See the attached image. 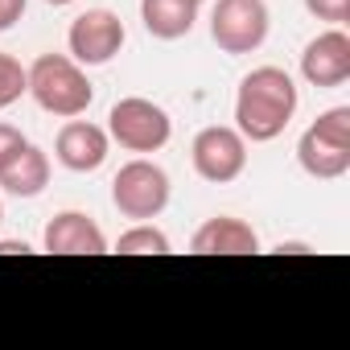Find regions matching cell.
Here are the masks:
<instances>
[{"mask_svg": "<svg viewBox=\"0 0 350 350\" xmlns=\"http://www.w3.org/2000/svg\"><path fill=\"white\" fill-rule=\"evenodd\" d=\"M297 103H301V91L288 70L256 66L252 75H243V83L235 91V128L243 140L268 144L293 124Z\"/></svg>", "mask_w": 350, "mask_h": 350, "instance_id": "obj_1", "label": "cell"}, {"mask_svg": "<svg viewBox=\"0 0 350 350\" xmlns=\"http://www.w3.org/2000/svg\"><path fill=\"white\" fill-rule=\"evenodd\" d=\"M29 75V95L42 111L58 116V120H75L91 107L95 87L83 75V66L70 54H42L33 58V66H25Z\"/></svg>", "mask_w": 350, "mask_h": 350, "instance_id": "obj_2", "label": "cell"}, {"mask_svg": "<svg viewBox=\"0 0 350 350\" xmlns=\"http://www.w3.org/2000/svg\"><path fill=\"white\" fill-rule=\"evenodd\" d=\"M107 136L128 148V152H157L169 144L173 136V120L161 103L144 99V95H128V99H116L111 111H107Z\"/></svg>", "mask_w": 350, "mask_h": 350, "instance_id": "obj_3", "label": "cell"}, {"mask_svg": "<svg viewBox=\"0 0 350 350\" xmlns=\"http://www.w3.org/2000/svg\"><path fill=\"white\" fill-rule=\"evenodd\" d=\"M169 190H173L169 186V173L157 161H144V157L120 165V173L111 178V202H116V211L124 219H136V223L157 219L169 206Z\"/></svg>", "mask_w": 350, "mask_h": 350, "instance_id": "obj_4", "label": "cell"}, {"mask_svg": "<svg viewBox=\"0 0 350 350\" xmlns=\"http://www.w3.org/2000/svg\"><path fill=\"white\" fill-rule=\"evenodd\" d=\"M268 5L264 0H215L211 9V38L223 54H256L268 42Z\"/></svg>", "mask_w": 350, "mask_h": 350, "instance_id": "obj_5", "label": "cell"}, {"mask_svg": "<svg viewBox=\"0 0 350 350\" xmlns=\"http://www.w3.org/2000/svg\"><path fill=\"white\" fill-rule=\"evenodd\" d=\"M190 161H194V173L211 186H227L235 182L239 173L247 169V140L239 136V128H227V124H211L194 136L190 144Z\"/></svg>", "mask_w": 350, "mask_h": 350, "instance_id": "obj_6", "label": "cell"}, {"mask_svg": "<svg viewBox=\"0 0 350 350\" xmlns=\"http://www.w3.org/2000/svg\"><path fill=\"white\" fill-rule=\"evenodd\" d=\"M124 42H128L124 21L111 9H87L83 17L70 21V33H66L70 58L79 66H107L124 50Z\"/></svg>", "mask_w": 350, "mask_h": 350, "instance_id": "obj_7", "label": "cell"}, {"mask_svg": "<svg viewBox=\"0 0 350 350\" xmlns=\"http://www.w3.org/2000/svg\"><path fill=\"white\" fill-rule=\"evenodd\" d=\"M301 79L317 91H334L350 79V38L342 25L317 33L301 54Z\"/></svg>", "mask_w": 350, "mask_h": 350, "instance_id": "obj_8", "label": "cell"}, {"mask_svg": "<svg viewBox=\"0 0 350 350\" xmlns=\"http://www.w3.org/2000/svg\"><path fill=\"white\" fill-rule=\"evenodd\" d=\"M107 152H111V136H107V128H99V124H91V120H66L62 124V132H58V140H54V157H58V165H66L70 173H95L103 161H107Z\"/></svg>", "mask_w": 350, "mask_h": 350, "instance_id": "obj_9", "label": "cell"}, {"mask_svg": "<svg viewBox=\"0 0 350 350\" xmlns=\"http://www.w3.org/2000/svg\"><path fill=\"white\" fill-rule=\"evenodd\" d=\"M42 247L50 256H103L107 252V235L103 227L83 215V211H62L46 223V235H42Z\"/></svg>", "mask_w": 350, "mask_h": 350, "instance_id": "obj_10", "label": "cell"}, {"mask_svg": "<svg viewBox=\"0 0 350 350\" xmlns=\"http://www.w3.org/2000/svg\"><path fill=\"white\" fill-rule=\"evenodd\" d=\"M190 252H198V256H256L260 235L252 231V223H243L235 215H219V219H206L194 231Z\"/></svg>", "mask_w": 350, "mask_h": 350, "instance_id": "obj_11", "label": "cell"}, {"mask_svg": "<svg viewBox=\"0 0 350 350\" xmlns=\"http://www.w3.org/2000/svg\"><path fill=\"white\" fill-rule=\"evenodd\" d=\"M297 161H301V169L309 173V178L338 182V178H346V173H350V144H334L329 136H321L309 124L301 132V140H297Z\"/></svg>", "mask_w": 350, "mask_h": 350, "instance_id": "obj_12", "label": "cell"}, {"mask_svg": "<svg viewBox=\"0 0 350 350\" xmlns=\"http://www.w3.org/2000/svg\"><path fill=\"white\" fill-rule=\"evenodd\" d=\"M202 0H140V21L148 38L157 42H178L198 25Z\"/></svg>", "mask_w": 350, "mask_h": 350, "instance_id": "obj_13", "label": "cell"}, {"mask_svg": "<svg viewBox=\"0 0 350 350\" xmlns=\"http://www.w3.org/2000/svg\"><path fill=\"white\" fill-rule=\"evenodd\" d=\"M50 186V157L38 144H25L5 169H0V190L13 198H38Z\"/></svg>", "mask_w": 350, "mask_h": 350, "instance_id": "obj_14", "label": "cell"}, {"mask_svg": "<svg viewBox=\"0 0 350 350\" xmlns=\"http://www.w3.org/2000/svg\"><path fill=\"white\" fill-rule=\"evenodd\" d=\"M116 252H120V256H165V252H169V235L157 231L152 223H136L132 231L120 235Z\"/></svg>", "mask_w": 350, "mask_h": 350, "instance_id": "obj_15", "label": "cell"}, {"mask_svg": "<svg viewBox=\"0 0 350 350\" xmlns=\"http://www.w3.org/2000/svg\"><path fill=\"white\" fill-rule=\"evenodd\" d=\"M21 95H29V75H25V66L13 54L0 50V111L13 107Z\"/></svg>", "mask_w": 350, "mask_h": 350, "instance_id": "obj_16", "label": "cell"}, {"mask_svg": "<svg viewBox=\"0 0 350 350\" xmlns=\"http://www.w3.org/2000/svg\"><path fill=\"white\" fill-rule=\"evenodd\" d=\"M313 128H317L321 136H329L334 144H350V107H325V111L313 120Z\"/></svg>", "mask_w": 350, "mask_h": 350, "instance_id": "obj_17", "label": "cell"}, {"mask_svg": "<svg viewBox=\"0 0 350 350\" xmlns=\"http://www.w3.org/2000/svg\"><path fill=\"white\" fill-rule=\"evenodd\" d=\"M309 17L329 21V25H346L350 21V0H305Z\"/></svg>", "mask_w": 350, "mask_h": 350, "instance_id": "obj_18", "label": "cell"}, {"mask_svg": "<svg viewBox=\"0 0 350 350\" xmlns=\"http://www.w3.org/2000/svg\"><path fill=\"white\" fill-rule=\"evenodd\" d=\"M29 140L21 136V128H13V124H0V169H5L21 148H25Z\"/></svg>", "mask_w": 350, "mask_h": 350, "instance_id": "obj_19", "label": "cell"}, {"mask_svg": "<svg viewBox=\"0 0 350 350\" xmlns=\"http://www.w3.org/2000/svg\"><path fill=\"white\" fill-rule=\"evenodd\" d=\"M25 5H29V0H0V33L13 29L25 17Z\"/></svg>", "mask_w": 350, "mask_h": 350, "instance_id": "obj_20", "label": "cell"}, {"mask_svg": "<svg viewBox=\"0 0 350 350\" xmlns=\"http://www.w3.org/2000/svg\"><path fill=\"white\" fill-rule=\"evenodd\" d=\"M17 252L25 256V252H29V243H17V239H0V256H17Z\"/></svg>", "mask_w": 350, "mask_h": 350, "instance_id": "obj_21", "label": "cell"}, {"mask_svg": "<svg viewBox=\"0 0 350 350\" xmlns=\"http://www.w3.org/2000/svg\"><path fill=\"white\" fill-rule=\"evenodd\" d=\"M276 252H288V256H301V252H309V247H305V243H280Z\"/></svg>", "mask_w": 350, "mask_h": 350, "instance_id": "obj_22", "label": "cell"}, {"mask_svg": "<svg viewBox=\"0 0 350 350\" xmlns=\"http://www.w3.org/2000/svg\"><path fill=\"white\" fill-rule=\"evenodd\" d=\"M46 5H54V9H62V5H75V0H46Z\"/></svg>", "mask_w": 350, "mask_h": 350, "instance_id": "obj_23", "label": "cell"}, {"mask_svg": "<svg viewBox=\"0 0 350 350\" xmlns=\"http://www.w3.org/2000/svg\"><path fill=\"white\" fill-rule=\"evenodd\" d=\"M0 223H5V206H0Z\"/></svg>", "mask_w": 350, "mask_h": 350, "instance_id": "obj_24", "label": "cell"}]
</instances>
